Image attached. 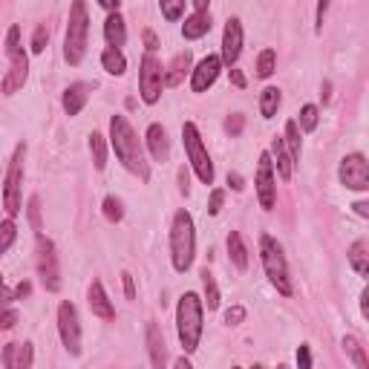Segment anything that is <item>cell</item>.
Returning <instances> with one entry per match:
<instances>
[{
	"mask_svg": "<svg viewBox=\"0 0 369 369\" xmlns=\"http://www.w3.org/2000/svg\"><path fill=\"white\" fill-rule=\"evenodd\" d=\"M182 142H184V153H188V162L194 167V173L205 182V184H214V162L208 156V148L202 145V136H199V127L194 121H184L182 124Z\"/></svg>",
	"mask_w": 369,
	"mask_h": 369,
	"instance_id": "8992f818",
	"label": "cell"
},
{
	"mask_svg": "<svg viewBox=\"0 0 369 369\" xmlns=\"http://www.w3.org/2000/svg\"><path fill=\"white\" fill-rule=\"evenodd\" d=\"M243 127H246V119H243L240 113H234V116H228V119H225V130H228L231 136H240Z\"/></svg>",
	"mask_w": 369,
	"mask_h": 369,
	"instance_id": "60d3db41",
	"label": "cell"
},
{
	"mask_svg": "<svg viewBox=\"0 0 369 369\" xmlns=\"http://www.w3.org/2000/svg\"><path fill=\"white\" fill-rule=\"evenodd\" d=\"M162 15H165L170 23H176V21L184 15V0H179V4H162Z\"/></svg>",
	"mask_w": 369,
	"mask_h": 369,
	"instance_id": "f35d334b",
	"label": "cell"
},
{
	"mask_svg": "<svg viewBox=\"0 0 369 369\" xmlns=\"http://www.w3.org/2000/svg\"><path fill=\"white\" fill-rule=\"evenodd\" d=\"M15 237H18V228L12 219L0 222V254H6L12 246H15Z\"/></svg>",
	"mask_w": 369,
	"mask_h": 369,
	"instance_id": "1f68e13d",
	"label": "cell"
},
{
	"mask_svg": "<svg viewBox=\"0 0 369 369\" xmlns=\"http://www.w3.org/2000/svg\"><path fill=\"white\" fill-rule=\"evenodd\" d=\"M277 369H289V366H277Z\"/></svg>",
	"mask_w": 369,
	"mask_h": 369,
	"instance_id": "be15d7a7",
	"label": "cell"
},
{
	"mask_svg": "<svg viewBox=\"0 0 369 369\" xmlns=\"http://www.w3.org/2000/svg\"><path fill=\"white\" fill-rule=\"evenodd\" d=\"M338 179L349 191H369V162L363 153H349L343 156L338 167Z\"/></svg>",
	"mask_w": 369,
	"mask_h": 369,
	"instance_id": "30bf717a",
	"label": "cell"
},
{
	"mask_svg": "<svg viewBox=\"0 0 369 369\" xmlns=\"http://www.w3.org/2000/svg\"><path fill=\"white\" fill-rule=\"evenodd\" d=\"M283 148L289 150L292 162L297 165V159H300V127H297V121H289V124H286V138H283Z\"/></svg>",
	"mask_w": 369,
	"mask_h": 369,
	"instance_id": "f1b7e54d",
	"label": "cell"
},
{
	"mask_svg": "<svg viewBox=\"0 0 369 369\" xmlns=\"http://www.w3.org/2000/svg\"><path fill=\"white\" fill-rule=\"evenodd\" d=\"M173 369H194V366H191V360H188V358H176Z\"/></svg>",
	"mask_w": 369,
	"mask_h": 369,
	"instance_id": "680465c9",
	"label": "cell"
},
{
	"mask_svg": "<svg viewBox=\"0 0 369 369\" xmlns=\"http://www.w3.org/2000/svg\"><path fill=\"white\" fill-rule=\"evenodd\" d=\"M18 320H21V314H18L15 309L0 306V329H15V326H18Z\"/></svg>",
	"mask_w": 369,
	"mask_h": 369,
	"instance_id": "8d00e7d4",
	"label": "cell"
},
{
	"mask_svg": "<svg viewBox=\"0 0 369 369\" xmlns=\"http://www.w3.org/2000/svg\"><path fill=\"white\" fill-rule=\"evenodd\" d=\"M23 156H26V145H18L15 148V156L9 162V170H6V188H4V208L9 216H18L21 214V184H23Z\"/></svg>",
	"mask_w": 369,
	"mask_h": 369,
	"instance_id": "52a82bcc",
	"label": "cell"
},
{
	"mask_svg": "<svg viewBox=\"0 0 369 369\" xmlns=\"http://www.w3.org/2000/svg\"><path fill=\"white\" fill-rule=\"evenodd\" d=\"M87 300H89V309H92V314H96V317H101V320H113L116 317V309H113L101 280H92V286L87 292Z\"/></svg>",
	"mask_w": 369,
	"mask_h": 369,
	"instance_id": "e0dca14e",
	"label": "cell"
},
{
	"mask_svg": "<svg viewBox=\"0 0 369 369\" xmlns=\"http://www.w3.org/2000/svg\"><path fill=\"white\" fill-rule=\"evenodd\" d=\"M274 67H277V55H274V50H263L260 58H257V75H260V78H268V75L274 72Z\"/></svg>",
	"mask_w": 369,
	"mask_h": 369,
	"instance_id": "d6a6232c",
	"label": "cell"
},
{
	"mask_svg": "<svg viewBox=\"0 0 369 369\" xmlns=\"http://www.w3.org/2000/svg\"><path fill=\"white\" fill-rule=\"evenodd\" d=\"M9 72L4 75V84H0V89H4V96H15V92L26 84L29 78V58L23 50H18L15 55H9Z\"/></svg>",
	"mask_w": 369,
	"mask_h": 369,
	"instance_id": "4fadbf2b",
	"label": "cell"
},
{
	"mask_svg": "<svg viewBox=\"0 0 369 369\" xmlns=\"http://www.w3.org/2000/svg\"><path fill=\"white\" fill-rule=\"evenodd\" d=\"M208 32H211V15L208 12H197L182 23V38H188V40H197Z\"/></svg>",
	"mask_w": 369,
	"mask_h": 369,
	"instance_id": "44dd1931",
	"label": "cell"
},
{
	"mask_svg": "<svg viewBox=\"0 0 369 369\" xmlns=\"http://www.w3.org/2000/svg\"><path fill=\"white\" fill-rule=\"evenodd\" d=\"M87 35H89V18H87V6L81 0H75L70 9V23H67V35H64V58L67 64L78 67L84 61L87 53Z\"/></svg>",
	"mask_w": 369,
	"mask_h": 369,
	"instance_id": "5b68a950",
	"label": "cell"
},
{
	"mask_svg": "<svg viewBox=\"0 0 369 369\" xmlns=\"http://www.w3.org/2000/svg\"><path fill=\"white\" fill-rule=\"evenodd\" d=\"M243 53V26H240V18H231L225 23V32H222V64L234 67L237 58Z\"/></svg>",
	"mask_w": 369,
	"mask_h": 369,
	"instance_id": "5bb4252c",
	"label": "cell"
},
{
	"mask_svg": "<svg viewBox=\"0 0 369 369\" xmlns=\"http://www.w3.org/2000/svg\"><path fill=\"white\" fill-rule=\"evenodd\" d=\"M231 81H234L237 87H246V75L240 70H231Z\"/></svg>",
	"mask_w": 369,
	"mask_h": 369,
	"instance_id": "11a10c76",
	"label": "cell"
},
{
	"mask_svg": "<svg viewBox=\"0 0 369 369\" xmlns=\"http://www.w3.org/2000/svg\"><path fill=\"white\" fill-rule=\"evenodd\" d=\"M29 216H32V225H35L38 237H40V199L38 197H32V202H29Z\"/></svg>",
	"mask_w": 369,
	"mask_h": 369,
	"instance_id": "7bdbcfd3",
	"label": "cell"
},
{
	"mask_svg": "<svg viewBox=\"0 0 369 369\" xmlns=\"http://www.w3.org/2000/svg\"><path fill=\"white\" fill-rule=\"evenodd\" d=\"M101 67L110 72V75H124V70H127V58H124V53L121 50H107L101 53Z\"/></svg>",
	"mask_w": 369,
	"mask_h": 369,
	"instance_id": "4316f807",
	"label": "cell"
},
{
	"mask_svg": "<svg viewBox=\"0 0 369 369\" xmlns=\"http://www.w3.org/2000/svg\"><path fill=\"white\" fill-rule=\"evenodd\" d=\"M228 254H231V263H234L240 271L248 268V248H246V243L240 237V231H231L228 234Z\"/></svg>",
	"mask_w": 369,
	"mask_h": 369,
	"instance_id": "cb8c5ba5",
	"label": "cell"
},
{
	"mask_svg": "<svg viewBox=\"0 0 369 369\" xmlns=\"http://www.w3.org/2000/svg\"><path fill=\"white\" fill-rule=\"evenodd\" d=\"M162 89H165V70L156 61V55H145L142 70H138V92H142V101L156 104L162 99Z\"/></svg>",
	"mask_w": 369,
	"mask_h": 369,
	"instance_id": "9c48e42d",
	"label": "cell"
},
{
	"mask_svg": "<svg viewBox=\"0 0 369 369\" xmlns=\"http://www.w3.org/2000/svg\"><path fill=\"white\" fill-rule=\"evenodd\" d=\"M268 156H274V167H277V173H280V179H292V173H294V162H292V156H289V150L283 148V138H274L271 142V153Z\"/></svg>",
	"mask_w": 369,
	"mask_h": 369,
	"instance_id": "ffe728a7",
	"label": "cell"
},
{
	"mask_svg": "<svg viewBox=\"0 0 369 369\" xmlns=\"http://www.w3.org/2000/svg\"><path fill=\"white\" fill-rule=\"evenodd\" d=\"M145 138H148L150 156H153L156 162H167V156H170V145H167V133H165V127H162V124H150Z\"/></svg>",
	"mask_w": 369,
	"mask_h": 369,
	"instance_id": "d6986e66",
	"label": "cell"
},
{
	"mask_svg": "<svg viewBox=\"0 0 369 369\" xmlns=\"http://www.w3.org/2000/svg\"><path fill=\"white\" fill-rule=\"evenodd\" d=\"M243 320H246V309L243 306H231L225 312V323H228V326H240Z\"/></svg>",
	"mask_w": 369,
	"mask_h": 369,
	"instance_id": "ab89813d",
	"label": "cell"
},
{
	"mask_svg": "<svg viewBox=\"0 0 369 369\" xmlns=\"http://www.w3.org/2000/svg\"><path fill=\"white\" fill-rule=\"evenodd\" d=\"M257 199H260V208L263 211H271L277 205V184H274V165H271V156L263 153L260 156V165H257Z\"/></svg>",
	"mask_w": 369,
	"mask_h": 369,
	"instance_id": "7c38bea8",
	"label": "cell"
},
{
	"mask_svg": "<svg viewBox=\"0 0 369 369\" xmlns=\"http://www.w3.org/2000/svg\"><path fill=\"white\" fill-rule=\"evenodd\" d=\"M46 40H50V32H46V26H38L35 35H32V53L40 55L46 50Z\"/></svg>",
	"mask_w": 369,
	"mask_h": 369,
	"instance_id": "74e56055",
	"label": "cell"
},
{
	"mask_svg": "<svg viewBox=\"0 0 369 369\" xmlns=\"http://www.w3.org/2000/svg\"><path fill=\"white\" fill-rule=\"evenodd\" d=\"M222 202H225V191H214V194H211V202H208V214L216 216L219 208H222Z\"/></svg>",
	"mask_w": 369,
	"mask_h": 369,
	"instance_id": "f6af8a7d",
	"label": "cell"
},
{
	"mask_svg": "<svg viewBox=\"0 0 369 369\" xmlns=\"http://www.w3.org/2000/svg\"><path fill=\"white\" fill-rule=\"evenodd\" d=\"M38 277L46 292H58L61 289V268H58V254H55V246L53 240L46 237H38Z\"/></svg>",
	"mask_w": 369,
	"mask_h": 369,
	"instance_id": "ba28073f",
	"label": "cell"
},
{
	"mask_svg": "<svg viewBox=\"0 0 369 369\" xmlns=\"http://www.w3.org/2000/svg\"><path fill=\"white\" fill-rule=\"evenodd\" d=\"M89 153H92V165H96V170L107 167V142H104L101 133H89Z\"/></svg>",
	"mask_w": 369,
	"mask_h": 369,
	"instance_id": "83f0119b",
	"label": "cell"
},
{
	"mask_svg": "<svg viewBox=\"0 0 369 369\" xmlns=\"http://www.w3.org/2000/svg\"><path fill=\"white\" fill-rule=\"evenodd\" d=\"M219 70H222V61H219V55H208V58H202V61L197 64L194 75H191V87H194V92H205V89H208V87L216 81Z\"/></svg>",
	"mask_w": 369,
	"mask_h": 369,
	"instance_id": "9a60e30c",
	"label": "cell"
},
{
	"mask_svg": "<svg viewBox=\"0 0 369 369\" xmlns=\"http://www.w3.org/2000/svg\"><path fill=\"white\" fill-rule=\"evenodd\" d=\"M145 341H148V355H150L153 369H165V360H167V343H165V335H162V329H159V323L148 320Z\"/></svg>",
	"mask_w": 369,
	"mask_h": 369,
	"instance_id": "2e32d148",
	"label": "cell"
},
{
	"mask_svg": "<svg viewBox=\"0 0 369 369\" xmlns=\"http://www.w3.org/2000/svg\"><path fill=\"white\" fill-rule=\"evenodd\" d=\"M179 191H182V194L191 191V184H188V170H184V167L179 170Z\"/></svg>",
	"mask_w": 369,
	"mask_h": 369,
	"instance_id": "816d5d0a",
	"label": "cell"
},
{
	"mask_svg": "<svg viewBox=\"0 0 369 369\" xmlns=\"http://www.w3.org/2000/svg\"><path fill=\"white\" fill-rule=\"evenodd\" d=\"M87 99H89V87L87 84H70L67 89H64V99H61V104H64V113L67 116H78L81 110H84V104H87Z\"/></svg>",
	"mask_w": 369,
	"mask_h": 369,
	"instance_id": "ac0fdd59",
	"label": "cell"
},
{
	"mask_svg": "<svg viewBox=\"0 0 369 369\" xmlns=\"http://www.w3.org/2000/svg\"><path fill=\"white\" fill-rule=\"evenodd\" d=\"M317 119H320V116H317V107H314V104H306V107L300 110V124H297V127L306 130V133H312V130L317 127Z\"/></svg>",
	"mask_w": 369,
	"mask_h": 369,
	"instance_id": "836d02e7",
	"label": "cell"
},
{
	"mask_svg": "<svg viewBox=\"0 0 369 369\" xmlns=\"http://www.w3.org/2000/svg\"><path fill=\"white\" fill-rule=\"evenodd\" d=\"M32 358H35V346H32V343H23V346L18 349L15 369H32Z\"/></svg>",
	"mask_w": 369,
	"mask_h": 369,
	"instance_id": "d590c367",
	"label": "cell"
},
{
	"mask_svg": "<svg viewBox=\"0 0 369 369\" xmlns=\"http://www.w3.org/2000/svg\"><path fill=\"white\" fill-rule=\"evenodd\" d=\"M188 70H191V53H179V55L170 61V72L165 75V84H167V87H179Z\"/></svg>",
	"mask_w": 369,
	"mask_h": 369,
	"instance_id": "d4e9b609",
	"label": "cell"
},
{
	"mask_svg": "<svg viewBox=\"0 0 369 369\" xmlns=\"http://www.w3.org/2000/svg\"><path fill=\"white\" fill-rule=\"evenodd\" d=\"M104 216H107L110 222H121L124 208H121V202H119L116 197H107V199H104Z\"/></svg>",
	"mask_w": 369,
	"mask_h": 369,
	"instance_id": "e575fe53",
	"label": "cell"
},
{
	"mask_svg": "<svg viewBox=\"0 0 369 369\" xmlns=\"http://www.w3.org/2000/svg\"><path fill=\"white\" fill-rule=\"evenodd\" d=\"M251 369H265V366H260V363H254V366H251Z\"/></svg>",
	"mask_w": 369,
	"mask_h": 369,
	"instance_id": "6125c7cd",
	"label": "cell"
},
{
	"mask_svg": "<svg viewBox=\"0 0 369 369\" xmlns=\"http://www.w3.org/2000/svg\"><path fill=\"white\" fill-rule=\"evenodd\" d=\"M231 369H240V366H231Z\"/></svg>",
	"mask_w": 369,
	"mask_h": 369,
	"instance_id": "e7e4bbea",
	"label": "cell"
},
{
	"mask_svg": "<svg viewBox=\"0 0 369 369\" xmlns=\"http://www.w3.org/2000/svg\"><path fill=\"white\" fill-rule=\"evenodd\" d=\"M260 260H263V268H265V277L271 280V286L280 292V294H292V277H289V265H286V257H283V248L274 237L263 234L260 237Z\"/></svg>",
	"mask_w": 369,
	"mask_h": 369,
	"instance_id": "277c9868",
	"label": "cell"
},
{
	"mask_svg": "<svg viewBox=\"0 0 369 369\" xmlns=\"http://www.w3.org/2000/svg\"><path fill=\"white\" fill-rule=\"evenodd\" d=\"M15 360H18V343H6V349H4V366L15 369Z\"/></svg>",
	"mask_w": 369,
	"mask_h": 369,
	"instance_id": "bcb514c9",
	"label": "cell"
},
{
	"mask_svg": "<svg viewBox=\"0 0 369 369\" xmlns=\"http://www.w3.org/2000/svg\"><path fill=\"white\" fill-rule=\"evenodd\" d=\"M29 294V283H21L18 289H15V297H26Z\"/></svg>",
	"mask_w": 369,
	"mask_h": 369,
	"instance_id": "91938a15",
	"label": "cell"
},
{
	"mask_svg": "<svg viewBox=\"0 0 369 369\" xmlns=\"http://www.w3.org/2000/svg\"><path fill=\"white\" fill-rule=\"evenodd\" d=\"M366 300H369V292L363 289V292H360V312H363V314H369V303H366Z\"/></svg>",
	"mask_w": 369,
	"mask_h": 369,
	"instance_id": "6f0895ef",
	"label": "cell"
},
{
	"mask_svg": "<svg viewBox=\"0 0 369 369\" xmlns=\"http://www.w3.org/2000/svg\"><path fill=\"white\" fill-rule=\"evenodd\" d=\"M297 366L300 369H312V349H309V343H300V349H297Z\"/></svg>",
	"mask_w": 369,
	"mask_h": 369,
	"instance_id": "ee69618b",
	"label": "cell"
},
{
	"mask_svg": "<svg viewBox=\"0 0 369 369\" xmlns=\"http://www.w3.org/2000/svg\"><path fill=\"white\" fill-rule=\"evenodd\" d=\"M228 184H231L234 191H243V188H246V182H243L240 173H228Z\"/></svg>",
	"mask_w": 369,
	"mask_h": 369,
	"instance_id": "c3c4849f",
	"label": "cell"
},
{
	"mask_svg": "<svg viewBox=\"0 0 369 369\" xmlns=\"http://www.w3.org/2000/svg\"><path fill=\"white\" fill-rule=\"evenodd\" d=\"M343 349H346V355L355 360L358 369H369V363H366V352H363V346H360V341H358L355 335H346V338H343Z\"/></svg>",
	"mask_w": 369,
	"mask_h": 369,
	"instance_id": "4dcf8cb0",
	"label": "cell"
},
{
	"mask_svg": "<svg viewBox=\"0 0 369 369\" xmlns=\"http://www.w3.org/2000/svg\"><path fill=\"white\" fill-rule=\"evenodd\" d=\"M176 332L184 352H197L202 341V300L194 292H184L176 306Z\"/></svg>",
	"mask_w": 369,
	"mask_h": 369,
	"instance_id": "3957f363",
	"label": "cell"
},
{
	"mask_svg": "<svg viewBox=\"0 0 369 369\" xmlns=\"http://www.w3.org/2000/svg\"><path fill=\"white\" fill-rule=\"evenodd\" d=\"M6 300H15V292H9L4 286V277H0V306H6Z\"/></svg>",
	"mask_w": 369,
	"mask_h": 369,
	"instance_id": "681fc988",
	"label": "cell"
},
{
	"mask_svg": "<svg viewBox=\"0 0 369 369\" xmlns=\"http://www.w3.org/2000/svg\"><path fill=\"white\" fill-rule=\"evenodd\" d=\"M202 286H205V306H208V312L219 309V286H216L214 274H211L208 268L202 271Z\"/></svg>",
	"mask_w": 369,
	"mask_h": 369,
	"instance_id": "f546056e",
	"label": "cell"
},
{
	"mask_svg": "<svg viewBox=\"0 0 369 369\" xmlns=\"http://www.w3.org/2000/svg\"><path fill=\"white\" fill-rule=\"evenodd\" d=\"M18 38H21V29H18V26H12V29H9V35H6V53H9V55H15V53L21 50Z\"/></svg>",
	"mask_w": 369,
	"mask_h": 369,
	"instance_id": "b9f144b4",
	"label": "cell"
},
{
	"mask_svg": "<svg viewBox=\"0 0 369 369\" xmlns=\"http://www.w3.org/2000/svg\"><path fill=\"white\" fill-rule=\"evenodd\" d=\"M197 257V228L188 211H176L170 225V260L176 271H188Z\"/></svg>",
	"mask_w": 369,
	"mask_h": 369,
	"instance_id": "7a4b0ae2",
	"label": "cell"
},
{
	"mask_svg": "<svg viewBox=\"0 0 369 369\" xmlns=\"http://www.w3.org/2000/svg\"><path fill=\"white\" fill-rule=\"evenodd\" d=\"M110 145H113L119 162H121L130 173H136L142 182L150 179V167H148V162H145L142 145H138V136H136L133 124H130L124 116H119V113L110 119Z\"/></svg>",
	"mask_w": 369,
	"mask_h": 369,
	"instance_id": "6da1fadb",
	"label": "cell"
},
{
	"mask_svg": "<svg viewBox=\"0 0 369 369\" xmlns=\"http://www.w3.org/2000/svg\"><path fill=\"white\" fill-rule=\"evenodd\" d=\"M104 38L110 43V50H121L124 40H127V29H124V21L121 15H110L104 21Z\"/></svg>",
	"mask_w": 369,
	"mask_h": 369,
	"instance_id": "7402d4cb",
	"label": "cell"
},
{
	"mask_svg": "<svg viewBox=\"0 0 369 369\" xmlns=\"http://www.w3.org/2000/svg\"><path fill=\"white\" fill-rule=\"evenodd\" d=\"M107 12H113V15H119V9H121V4H119V0H104V4H101Z\"/></svg>",
	"mask_w": 369,
	"mask_h": 369,
	"instance_id": "db71d44e",
	"label": "cell"
},
{
	"mask_svg": "<svg viewBox=\"0 0 369 369\" xmlns=\"http://www.w3.org/2000/svg\"><path fill=\"white\" fill-rule=\"evenodd\" d=\"M349 265H352L360 277L369 274V243H366V240H355V243L349 246Z\"/></svg>",
	"mask_w": 369,
	"mask_h": 369,
	"instance_id": "603a6c76",
	"label": "cell"
},
{
	"mask_svg": "<svg viewBox=\"0 0 369 369\" xmlns=\"http://www.w3.org/2000/svg\"><path fill=\"white\" fill-rule=\"evenodd\" d=\"M121 283H124L127 300H136V283H133V274H130V271H121Z\"/></svg>",
	"mask_w": 369,
	"mask_h": 369,
	"instance_id": "7dc6e473",
	"label": "cell"
},
{
	"mask_svg": "<svg viewBox=\"0 0 369 369\" xmlns=\"http://www.w3.org/2000/svg\"><path fill=\"white\" fill-rule=\"evenodd\" d=\"M352 208H355V214H358V216H363V219L369 216V205H366V202H355Z\"/></svg>",
	"mask_w": 369,
	"mask_h": 369,
	"instance_id": "9f6ffc18",
	"label": "cell"
},
{
	"mask_svg": "<svg viewBox=\"0 0 369 369\" xmlns=\"http://www.w3.org/2000/svg\"><path fill=\"white\" fill-rule=\"evenodd\" d=\"M58 335L70 355H81V320H78V309L70 300L58 306Z\"/></svg>",
	"mask_w": 369,
	"mask_h": 369,
	"instance_id": "8fae6325",
	"label": "cell"
},
{
	"mask_svg": "<svg viewBox=\"0 0 369 369\" xmlns=\"http://www.w3.org/2000/svg\"><path fill=\"white\" fill-rule=\"evenodd\" d=\"M326 9H329V4H326V0H323V4H317V26H314L317 32L323 29V15H326Z\"/></svg>",
	"mask_w": 369,
	"mask_h": 369,
	"instance_id": "f5cc1de1",
	"label": "cell"
},
{
	"mask_svg": "<svg viewBox=\"0 0 369 369\" xmlns=\"http://www.w3.org/2000/svg\"><path fill=\"white\" fill-rule=\"evenodd\" d=\"M197 12H208V0H197Z\"/></svg>",
	"mask_w": 369,
	"mask_h": 369,
	"instance_id": "94428289",
	"label": "cell"
},
{
	"mask_svg": "<svg viewBox=\"0 0 369 369\" xmlns=\"http://www.w3.org/2000/svg\"><path fill=\"white\" fill-rule=\"evenodd\" d=\"M145 43H148V55H153V53H156V46H159V40H156V35H153L150 29L145 32Z\"/></svg>",
	"mask_w": 369,
	"mask_h": 369,
	"instance_id": "f907efd6",
	"label": "cell"
},
{
	"mask_svg": "<svg viewBox=\"0 0 369 369\" xmlns=\"http://www.w3.org/2000/svg\"><path fill=\"white\" fill-rule=\"evenodd\" d=\"M280 101H283L280 89H277V87H265L260 92V113H263V119H274L277 110H280Z\"/></svg>",
	"mask_w": 369,
	"mask_h": 369,
	"instance_id": "484cf974",
	"label": "cell"
}]
</instances>
